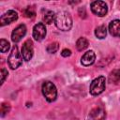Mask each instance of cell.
I'll use <instances>...</instances> for the list:
<instances>
[{"instance_id":"cell-19","label":"cell","mask_w":120,"mask_h":120,"mask_svg":"<svg viewBox=\"0 0 120 120\" xmlns=\"http://www.w3.org/2000/svg\"><path fill=\"white\" fill-rule=\"evenodd\" d=\"M10 110V106L8 103H2L1 105V116H5Z\"/></svg>"},{"instance_id":"cell-3","label":"cell","mask_w":120,"mask_h":120,"mask_svg":"<svg viewBox=\"0 0 120 120\" xmlns=\"http://www.w3.org/2000/svg\"><path fill=\"white\" fill-rule=\"evenodd\" d=\"M22 58L21 56V53L19 52L17 45H14L12 47L11 52H10V53L8 55V67L11 69H16L22 65Z\"/></svg>"},{"instance_id":"cell-7","label":"cell","mask_w":120,"mask_h":120,"mask_svg":"<svg viewBox=\"0 0 120 120\" xmlns=\"http://www.w3.org/2000/svg\"><path fill=\"white\" fill-rule=\"evenodd\" d=\"M33 52H34L33 42L31 39H27L26 41H24L22 47V56L23 60L29 61L33 56Z\"/></svg>"},{"instance_id":"cell-6","label":"cell","mask_w":120,"mask_h":120,"mask_svg":"<svg viewBox=\"0 0 120 120\" xmlns=\"http://www.w3.org/2000/svg\"><path fill=\"white\" fill-rule=\"evenodd\" d=\"M46 27L43 22H38L33 27V38L37 41H41L46 37Z\"/></svg>"},{"instance_id":"cell-15","label":"cell","mask_w":120,"mask_h":120,"mask_svg":"<svg viewBox=\"0 0 120 120\" xmlns=\"http://www.w3.org/2000/svg\"><path fill=\"white\" fill-rule=\"evenodd\" d=\"M95 35L99 39H103L106 38V35H107V28L105 25H99L96 28L95 30Z\"/></svg>"},{"instance_id":"cell-14","label":"cell","mask_w":120,"mask_h":120,"mask_svg":"<svg viewBox=\"0 0 120 120\" xmlns=\"http://www.w3.org/2000/svg\"><path fill=\"white\" fill-rule=\"evenodd\" d=\"M55 21V14L52 10H46L43 14V22L47 24H51Z\"/></svg>"},{"instance_id":"cell-11","label":"cell","mask_w":120,"mask_h":120,"mask_svg":"<svg viewBox=\"0 0 120 120\" xmlns=\"http://www.w3.org/2000/svg\"><path fill=\"white\" fill-rule=\"evenodd\" d=\"M96 60V54L93 51H88L86 52H84V54L82 56L81 58V63L82 66L84 67H89L91 65L94 64Z\"/></svg>"},{"instance_id":"cell-13","label":"cell","mask_w":120,"mask_h":120,"mask_svg":"<svg viewBox=\"0 0 120 120\" xmlns=\"http://www.w3.org/2000/svg\"><path fill=\"white\" fill-rule=\"evenodd\" d=\"M109 82L111 83H114V84H117L120 82V68H115L110 72Z\"/></svg>"},{"instance_id":"cell-17","label":"cell","mask_w":120,"mask_h":120,"mask_svg":"<svg viewBox=\"0 0 120 120\" xmlns=\"http://www.w3.org/2000/svg\"><path fill=\"white\" fill-rule=\"evenodd\" d=\"M9 48H10L9 42H8V40L2 38V39L0 40V50H1V52H3V53L7 52L9 50Z\"/></svg>"},{"instance_id":"cell-8","label":"cell","mask_w":120,"mask_h":120,"mask_svg":"<svg viewBox=\"0 0 120 120\" xmlns=\"http://www.w3.org/2000/svg\"><path fill=\"white\" fill-rule=\"evenodd\" d=\"M18 19V13L15 10H8L6 13H4L0 18V25L5 26L7 24H9L13 22H15Z\"/></svg>"},{"instance_id":"cell-5","label":"cell","mask_w":120,"mask_h":120,"mask_svg":"<svg viewBox=\"0 0 120 120\" xmlns=\"http://www.w3.org/2000/svg\"><path fill=\"white\" fill-rule=\"evenodd\" d=\"M92 12L99 17H103L108 12V7L107 4L103 1H94L90 5Z\"/></svg>"},{"instance_id":"cell-1","label":"cell","mask_w":120,"mask_h":120,"mask_svg":"<svg viewBox=\"0 0 120 120\" xmlns=\"http://www.w3.org/2000/svg\"><path fill=\"white\" fill-rule=\"evenodd\" d=\"M55 25L62 31H68L72 27V19L69 13L66 11L58 12L55 15Z\"/></svg>"},{"instance_id":"cell-21","label":"cell","mask_w":120,"mask_h":120,"mask_svg":"<svg viewBox=\"0 0 120 120\" xmlns=\"http://www.w3.org/2000/svg\"><path fill=\"white\" fill-rule=\"evenodd\" d=\"M8 70L6 69V68H2L1 69V84H3L4 83V82H5V80H6V78L8 77Z\"/></svg>"},{"instance_id":"cell-18","label":"cell","mask_w":120,"mask_h":120,"mask_svg":"<svg viewBox=\"0 0 120 120\" xmlns=\"http://www.w3.org/2000/svg\"><path fill=\"white\" fill-rule=\"evenodd\" d=\"M58 49H59V43H58V42L50 43V44L47 46V48H46V50H47V52H48L49 53H55V52L58 51Z\"/></svg>"},{"instance_id":"cell-10","label":"cell","mask_w":120,"mask_h":120,"mask_svg":"<svg viewBox=\"0 0 120 120\" xmlns=\"http://www.w3.org/2000/svg\"><path fill=\"white\" fill-rule=\"evenodd\" d=\"M106 117V112L102 107H96L90 111L87 120H104Z\"/></svg>"},{"instance_id":"cell-9","label":"cell","mask_w":120,"mask_h":120,"mask_svg":"<svg viewBox=\"0 0 120 120\" xmlns=\"http://www.w3.org/2000/svg\"><path fill=\"white\" fill-rule=\"evenodd\" d=\"M26 34V26L25 24H20L18 25L11 33V40L14 43L19 42Z\"/></svg>"},{"instance_id":"cell-16","label":"cell","mask_w":120,"mask_h":120,"mask_svg":"<svg viewBox=\"0 0 120 120\" xmlns=\"http://www.w3.org/2000/svg\"><path fill=\"white\" fill-rule=\"evenodd\" d=\"M88 45H89L88 40H87L85 38H83V37L80 38L77 40V42H76L77 50H78V51H80V52H82V51L85 50V49L88 47Z\"/></svg>"},{"instance_id":"cell-4","label":"cell","mask_w":120,"mask_h":120,"mask_svg":"<svg viewBox=\"0 0 120 120\" xmlns=\"http://www.w3.org/2000/svg\"><path fill=\"white\" fill-rule=\"evenodd\" d=\"M105 82H106V80L104 76H99L94 79L89 87L90 94L92 96H98L101 94L105 90Z\"/></svg>"},{"instance_id":"cell-2","label":"cell","mask_w":120,"mask_h":120,"mask_svg":"<svg viewBox=\"0 0 120 120\" xmlns=\"http://www.w3.org/2000/svg\"><path fill=\"white\" fill-rule=\"evenodd\" d=\"M42 94L45 97L46 100L48 102H52L56 99L57 98V89L54 85V83H52L50 81H47L45 82H43L42 84Z\"/></svg>"},{"instance_id":"cell-12","label":"cell","mask_w":120,"mask_h":120,"mask_svg":"<svg viewBox=\"0 0 120 120\" xmlns=\"http://www.w3.org/2000/svg\"><path fill=\"white\" fill-rule=\"evenodd\" d=\"M109 32L112 37L120 38V20H113L109 23Z\"/></svg>"},{"instance_id":"cell-20","label":"cell","mask_w":120,"mask_h":120,"mask_svg":"<svg viewBox=\"0 0 120 120\" xmlns=\"http://www.w3.org/2000/svg\"><path fill=\"white\" fill-rule=\"evenodd\" d=\"M24 13H25V16L28 17V18H33V17L35 16V14H36L35 9H34V8H32V7H27Z\"/></svg>"},{"instance_id":"cell-22","label":"cell","mask_w":120,"mask_h":120,"mask_svg":"<svg viewBox=\"0 0 120 120\" xmlns=\"http://www.w3.org/2000/svg\"><path fill=\"white\" fill-rule=\"evenodd\" d=\"M61 55L63 57H68L71 55V51L69 49H64L62 52H61Z\"/></svg>"}]
</instances>
